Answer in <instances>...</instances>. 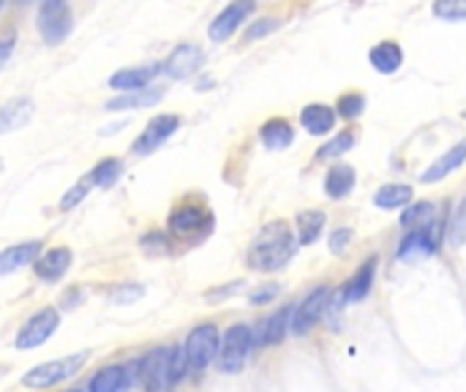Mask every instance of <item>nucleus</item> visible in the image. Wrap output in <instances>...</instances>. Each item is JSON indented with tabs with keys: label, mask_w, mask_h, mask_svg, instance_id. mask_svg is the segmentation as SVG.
Masks as SVG:
<instances>
[{
	"label": "nucleus",
	"mask_w": 466,
	"mask_h": 392,
	"mask_svg": "<svg viewBox=\"0 0 466 392\" xmlns=\"http://www.w3.org/2000/svg\"><path fill=\"white\" fill-rule=\"evenodd\" d=\"M292 254H295V235L289 224L270 221L251 240L246 262L257 273H273V270H281L292 259Z\"/></svg>",
	"instance_id": "obj_1"
},
{
	"label": "nucleus",
	"mask_w": 466,
	"mask_h": 392,
	"mask_svg": "<svg viewBox=\"0 0 466 392\" xmlns=\"http://www.w3.org/2000/svg\"><path fill=\"white\" fill-rule=\"evenodd\" d=\"M87 363V352H79V355H68L63 360H49V363H41L35 368H30L25 377H22V385L30 387V390H46V387H55L66 379H71L82 366Z\"/></svg>",
	"instance_id": "obj_2"
},
{
	"label": "nucleus",
	"mask_w": 466,
	"mask_h": 392,
	"mask_svg": "<svg viewBox=\"0 0 466 392\" xmlns=\"http://www.w3.org/2000/svg\"><path fill=\"white\" fill-rule=\"evenodd\" d=\"M186 360H188V371H205L221 349V336L216 325H199L188 333L186 338Z\"/></svg>",
	"instance_id": "obj_3"
},
{
	"label": "nucleus",
	"mask_w": 466,
	"mask_h": 392,
	"mask_svg": "<svg viewBox=\"0 0 466 392\" xmlns=\"http://www.w3.org/2000/svg\"><path fill=\"white\" fill-rule=\"evenodd\" d=\"M254 347V333L248 325H232L224 338H221V349H218V366L224 374H238L248 357Z\"/></svg>",
	"instance_id": "obj_4"
},
{
	"label": "nucleus",
	"mask_w": 466,
	"mask_h": 392,
	"mask_svg": "<svg viewBox=\"0 0 466 392\" xmlns=\"http://www.w3.org/2000/svg\"><path fill=\"white\" fill-rule=\"evenodd\" d=\"M38 33L49 46H57L71 33L68 0H41V5H38Z\"/></svg>",
	"instance_id": "obj_5"
},
{
	"label": "nucleus",
	"mask_w": 466,
	"mask_h": 392,
	"mask_svg": "<svg viewBox=\"0 0 466 392\" xmlns=\"http://www.w3.org/2000/svg\"><path fill=\"white\" fill-rule=\"evenodd\" d=\"M57 327H60V314H57L55 308H41V311H35V314L19 327V333H16V349L30 352V349L46 344V341L55 336Z\"/></svg>",
	"instance_id": "obj_6"
},
{
	"label": "nucleus",
	"mask_w": 466,
	"mask_h": 392,
	"mask_svg": "<svg viewBox=\"0 0 466 392\" xmlns=\"http://www.w3.org/2000/svg\"><path fill=\"white\" fill-rule=\"evenodd\" d=\"M328 306H330V289H328V286L314 289V292L292 311V327H289V330H292L295 336H306V333L325 317Z\"/></svg>",
	"instance_id": "obj_7"
},
{
	"label": "nucleus",
	"mask_w": 466,
	"mask_h": 392,
	"mask_svg": "<svg viewBox=\"0 0 466 392\" xmlns=\"http://www.w3.org/2000/svg\"><path fill=\"white\" fill-rule=\"evenodd\" d=\"M180 128V117L177 115H156L145 131L139 134V139L134 142V153L137 156H150L153 150H158L169 136H175V131Z\"/></svg>",
	"instance_id": "obj_8"
},
{
	"label": "nucleus",
	"mask_w": 466,
	"mask_h": 392,
	"mask_svg": "<svg viewBox=\"0 0 466 392\" xmlns=\"http://www.w3.org/2000/svg\"><path fill=\"white\" fill-rule=\"evenodd\" d=\"M254 0H232L213 22H210V30H208V35L213 38V41H227L248 16H251V11H254Z\"/></svg>",
	"instance_id": "obj_9"
},
{
	"label": "nucleus",
	"mask_w": 466,
	"mask_h": 392,
	"mask_svg": "<svg viewBox=\"0 0 466 392\" xmlns=\"http://www.w3.org/2000/svg\"><path fill=\"white\" fill-rule=\"evenodd\" d=\"M169 352H172V347H158V349H153L147 357H142V363H139V382H142L147 390L158 392L169 387V385H167Z\"/></svg>",
	"instance_id": "obj_10"
},
{
	"label": "nucleus",
	"mask_w": 466,
	"mask_h": 392,
	"mask_svg": "<svg viewBox=\"0 0 466 392\" xmlns=\"http://www.w3.org/2000/svg\"><path fill=\"white\" fill-rule=\"evenodd\" d=\"M202 60H205V52H202L197 44H180V46H175L172 55L167 57L164 71H167L172 79H188V76H194V74L199 71Z\"/></svg>",
	"instance_id": "obj_11"
},
{
	"label": "nucleus",
	"mask_w": 466,
	"mask_h": 392,
	"mask_svg": "<svg viewBox=\"0 0 466 392\" xmlns=\"http://www.w3.org/2000/svg\"><path fill=\"white\" fill-rule=\"evenodd\" d=\"M169 229L177 237H191L210 229V213L197 205H183L169 216Z\"/></svg>",
	"instance_id": "obj_12"
},
{
	"label": "nucleus",
	"mask_w": 466,
	"mask_h": 392,
	"mask_svg": "<svg viewBox=\"0 0 466 392\" xmlns=\"http://www.w3.org/2000/svg\"><path fill=\"white\" fill-rule=\"evenodd\" d=\"M158 63H147V65H137V68H120L109 76V87L112 90H120V93H128V90H142L147 87L156 74H158Z\"/></svg>",
	"instance_id": "obj_13"
},
{
	"label": "nucleus",
	"mask_w": 466,
	"mask_h": 392,
	"mask_svg": "<svg viewBox=\"0 0 466 392\" xmlns=\"http://www.w3.org/2000/svg\"><path fill=\"white\" fill-rule=\"evenodd\" d=\"M71 259H74V254H71V248H49L44 256H35V262H33V267H35V276L41 278V281H60L63 276H66V270L71 267Z\"/></svg>",
	"instance_id": "obj_14"
},
{
	"label": "nucleus",
	"mask_w": 466,
	"mask_h": 392,
	"mask_svg": "<svg viewBox=\"0 0 466 392\" xmlns=\"http://www.w3.org/2000/svg\"><path fill=\"white\" fill-rule=\"evenodd\" d=\"M38 254H41L38 240H27V243H19V246H11V248L0 251V278L22 270L25 265H33Z\"/></svg>",
	"instance_id": "obj_15"
},
{
	"label": "nucleus",
	"mask_w": 466,
	"mask_h": 392,
	"mask_svg": "<svg viewBox=\"0 0 466 392\" xmlns=\"http://www.w3.org/2000/svg\"><path fill=\"white\" fill-rule=\"evenodd\" d=\"M35 106L30 98H11L5 104H0V134H11L22 126L30 123Z\"/></svg>",
	"instance_id": "obj_16"
},
{
	"label": "nucleus",
	"mask_w": 466,
	"mask_h": 392,
	"mask_svg": "<svg viewBox=\"0 0 466 392\" xmlns=\"http://www.w3.org/2000/svg\"><path fill=\"white\" fill-rule=\"evenodd\" d=\"M434 226V224H431ZM431 226L426 229H412L401 246H399V259H420V256H431L437 251V237L431 232Z\"/></svg>",
	"instance_id": "obj_17"
},
{
	"label": "nucleus",
	"mask_w": 466,
	"mask_h": 392,
	"mask_svg": "<svg viewBox=\"0 0 466 392\" xmlns=\"http://www.w3.org/2000/svg\"><path fill=\"white\" fill-rule=\"evenodd\" d=\"M300 123H303V128H306L309 134L325 136V134H330L333 126H336V109L328 106V104H309V106H303V112H300Z\"/></svg>",
	"instance_id": "obj_18"
},
{
	"label": "nucleus",
	"mask_w": 466,
	"mask_h": 392,
	"mask_svg": "<svg viewBox=\"0 0 466 392\" xmlns=\"http://www.w3.org/2000/svg\"><path fill=\"white\" fill-rule=\"evenodd\" d=\"M466 161V139L464 142H459V145H453L445 156H440L423 175H420V180L423 183H440L442 177H448L451 172H456L461 164Z\"/></svg>",
	"instance_id": "obj_19"
},
{
	"label": "nucleus",
	"mask_w": 466,
	"mask_h": 392,
	"mask_svg": "<svg viewBox=\"0 0 466 392\" xmlns=\"http://www.w3.org/2000/svg\"><path fill=\"white\" fill-rule=\"evenodd\" d=\"M369 60L371 65L380 71V74H393L401 68L404 63V49L396 44V41H380L371 52H369Z\"/></svg>",
	"instance_id": "obj_20"
},
{
	"label": "nucleus",
	"mask_w": 466,
	"mask_h": 392,
	"mask_svg": "<svg viewBox=\"0 0 466 392\" xmlns=\"http://www.w3.org/2000/svg\"><path fill=\"white\" fill-rule=\"evenodd\" d=\"M259 136H262V145H265L268 150L276 153V150H287V147L292 145L295 131H292V126H289L284 117H273V120H268V123L262 126Z\"/></svg>",
	"instance_id": "obj_21"
},
{
	"label": "nucleus",
	"mask_w": 466,
	"mask_h": 392,
	"mask_svg": "<svg viewBox=\"0 0 466 392\" xmlns=\"http://www.w3.org/2000/svg\"><path fill=\"white\" fill-rule=\"evenodd\" d=\"M161 98H164V90H147V87H142V90H128V93H123V95H117V98H112V101L106 104V109H109V112L142 109V106L158 104Z\"/></svg>",
	"instance_id": "obj_22"
},
{
	"label": "nucleus",
	"mask_w": 466,
	"mask_h": 392,
	"mask_svg": "<svg viewBox=\"0 0 466 392\" xmlns=\"http://www.w3.org/2000/svg\"><path fill=\"white\" fill-rule=\"evenodd\" d=\"M352 188H355V169L352 166L339 164V166H333L328 172V177H325V194L330 199H344V196L352 194Z\"/></svg>",
	"instance_id": "obj_23"
},
{
	"label": "nucleus",
	"mask_w": 466,
	"mask_h": 392,
	"mask_svg": "<svg viewBox=\"0 0 466 392\" xmlns=\"http://www.w3.org/2000/svg\"><path fill=\"white\" fill-rule=\"evenodd\" d=\"M374 276H377V256H371V259H366V262H363V267H360V270L355 273V278L347 284V289H344V297H347L350 303H358V300H363V297L371 292Z\"/></svg>",
	"instance_id": "obj_24"
},
{
	"label": "nucleus",
	"mask_w": 466,
	"mask_h": 392,
	"mask_svg": "<svg viewBox=\"0 0 466 392\" xmlns=\"http://www.w3.org/2000/svg\"><path fill=\"white\" fill-rule=\"evenodd\" d=\"M292 311L295 308H279L268 322H265V327H262V336H259V341L262 344H281L284 341V336L289 333V327H292Z\"/></svg>",
	"instance_id": "obj_25"
},
{
	"label": "nucleus",
	"mask_w": 466,
	"mask_h": 392,
	"mask_svg": "<svg viewBox=\"0 0 466 392\" xmlns=\"http://www.w3.org/2000/svg\"><path fill=\"white\" fill-rule=\"evenodd\" d=\"M412 202V186H404V183H390V186H382L374 196V205L382 207V210H399L404 205Z\"/></svg>",
	"instance_id": "obj_26"
},
{
	"label": "nucleus",
	"mask_w": 466,
	"mask_h": 392,
	"mask_svg": "<svg viewBox=\"0 0 466 392\" xmlns=\"http://www.w3.org/2000/svg\"><path fill=\"white\" fill-rule=\"evenodd\" d=\"M123 387H126V368L123 366H106V368L96 371V377L87 385L90 392H117Z\"/></svg>",
	"instance_id": "obj_27"
},
{
	"label": "nucleus",
	"mask_w": 466,
	"mask_h": 392,
	"mask_svg": "<svg viewBox=\"0 0 466 392\" xmlns=\"http://www.w3.org/2000/svg\"><path fill=\"white\" fill-rule=\"evenodd\" d=\"M325 229V213L322 210H306L298 216V240L303 246H311Z\"/></svg>",
	"instance_id": "obj_28"
},
{
	"label": "nucleus",
	"mask_w": 466,
	"mask_h": 392,
	"mask_svg": "<svg viewBox=\"0 0 466 392\" xmlns=\"http://www.w3.org/2000/svg\"><path fill=\"white\" fill-rule=\"evenodd\" d=\"M434 205L431 202H415V205H410L407 210H404V216H401V226H407V229H426V226H431L434 224Z\"/></svg>",
	"instance_id": "obj_29"
},
{
	"label": "nucleus",
	"mask_w": 466,
	"mask_h": 392,
	"mask_svg": "<svg viewBox=\"0 0 466 392\" xmlns=\"http://www.w3.org/2000/svg\"><path fill=\"white\" fill-rule=\"evenodd\" d=\"M120 175H123V164H120L117 158H104V161H98V164L90 169V180H93V186H98V188L115 186V183L120 180Z\"/></svg>",
	"instance_id": "obj_30"
},
{
	"label": "nucleus",
	"mask_w": 466,
	"mask_h": 392,
	"mask_svg": "<svg viewBox=\"0 0 466 392\" xmlns=\"http://www.w3.org/2000/svg\"><path fill=\"white\" fill-rule=\"evenodd\" d=\"M355 145V134L352 131H341L339 136H333L325 147H319V153H317V161H328V158H339V156H344L350 147Z\"/></svg>",
	"instance_id": "obj_31"
},
{
	"label": "nucleus",
	"mask_w": 466,
	"mask_h": 392,
	"mask_svg": "<svg viewBox=\"0 0 466 392\" xmlns=\"http://www.w3.org/2000/svg\"><path fill=\"white\" fill-rule=\"evenodd\" d=\"M186 371H188L186 349H183V347H172V352H169V371H167V385H169V387L180 385V382H183V377H186Z\"/></svg>",
	"instance_id": "obj_32"
},
{
	"label": "nucleus",
	"mask_w": 466,
	"mask_h": 392,
	"mask_svg": "<svg viewBox=\"0 0 466 392\" xmlns=\"http://www.w3.org/2000/svg\"><path fill=\"white\" fill-rule=\"evenodd\" d=\"M434 14L445 22H466V0H437Z\"/></svg>",
	"instance_id": "obj_33"
},
{
	"label": "nucleus",
	"mask_w": 466,
	"mask_h": 392,
	"mask_svg": "<svg viewBox=\"0 0 466 392\" xmlns=\"http://www.w3.org/2000/svg\"><path fill=\"white\" fill-rule=\"evenodd\" d=\"M363 106H366V98L360 93H347V95L339 98V106L336 109H339L341 117L352 120V117H360L363 115Z\"/></svg>",
	"instance_id": "obj_34"
},
{
	"label": "nucleus",
	"mask_w": 466,
	"mask_h": 392,
	"mask_svg": "<svg viewBox=\"0 0 466 392\" xmlns=\"http://www.w3.org/2000/svg\"><path fill=\"white\" fill-rule=\"evenodd\" d=\"M93 188V180H90V175L85 177V180H79L74 188H68L66 194H63V199H60V210H71V207H76L85 196H87V191Z\"/></svg>",
	"instance_id": "obj_35"
},
{
	"label": "nucleus",
	"mask_w": 466,
	"mask_h": 392,
	"mask_svg": "<svg viewBox=\"0 0 466 392\" xmlns=\"http://www.w3.org/2000/svg\"><path fill=\"white\" fill-rule=\"evenodd\" d=\"M276 27H279V19H259V22H254V25L246 30V35H243V38L251 44V41H257V38H265V35H268V33H273Z\"/></svg>",
	"instance_id": "obj_36"
},
{
	"label": "nucleus",
	"mask_w": 466,
	"mask_h": 392,
	"mask_svg": "<svg viewBox=\"0 0 466 392\" xmlns=\"http://www.w3.org/2000/svg\"><path fill=\"white\" fill-rule=\"evenodd\" d=\"M139 297H142V286H131V284H126V286H120V289L112 292V303H117V306L134 303Z\"/></svg>",
	"instance_id": "obj_37"
},
{
	"label": "nucleus",
	"mask_w": 466,
	"mask_h": 392,
	"mask_svg": "<svg viewBox=\"0 0 466 392\" xmlns=\"http://www.w3.org/2000/svg\"><path fill=\"white\" fill-rule=\"evenodd\" d=\"M350 240H352V229H336L330 235V251L333 254H344L350 248Z\"/></svg>",
	"instance_id": "obj_38"
},
{
	"label": "nucleus",
	"mask_w": 466,
	"mask_h": 392,
	"mask_svg": "<svg viewBox=\"0 0 466 392\" xmlns=\"http://www.w3.org/2000/svg\"><path fill=\"white\" fill-rule=\"evenodd\" d=\"M276 295H279V286L270 284V286H262V289L251 292V303H254V306H265V303H270Z\"/></svg>",
	"instance_id": "obj_39"
},
{
	"label": "nucleus",
	"mask_w": 466,
	"mask_h": 392,
	"mask_svg": "<svg viewBox=\"0 0 466 392\" xmlns=\"http://www.w3.org/2000/svg\"><path fill=\"white\" fill-rule=\"evenodd\" d=\"M0 169H3V161H0Z\"/></svg>",
	"instance_id": "obj_40"
}]
</instances>
